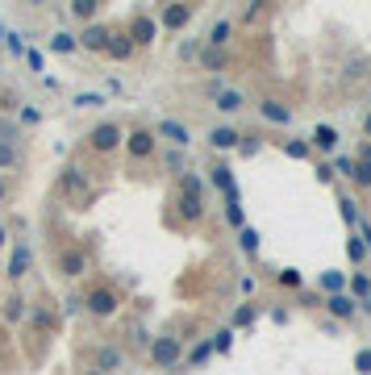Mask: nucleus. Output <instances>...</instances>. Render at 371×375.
I'll return each instance as SVG.
<instances>
[{
    "mask_svg": "<svg viewBox=\"0 0 371 375\" xmlns=\"http://www.w3.org/2000/svg\"><path fill=\"white\" fill-rule=\"evenodd\" d=\"M0 38H5V25H0Z\"/></svg>",
    "mask_w": 371,
    "mask_h": 375,
    "instance_id": "obj_53",
    "label": "nucleus"
},
{
    "mask_svg": "<svg viewBox=\"0 0 371 375\" xmlns=\"http://www.w3.org/2000/svg\"><path fill=\"white\" fill-rule=\"evenodd\" d=\"M25 59H29V67H34V71H42V67H46V55H42V50H25Z\"/></svg>",
    "mask_w": 371,
    "mask_h": 375,
    "instance_id": "obj_46",
    "label": "nucleus"
},
{
    "mask_svg": "<svg viewBox=\"0 0 371 375\" xmlns=\"http://www.w3.org/2000/svg\"><path fill=\"white\" fill-rule=\"evenodd\" d=\"M63 313H67V317L84 313V296H67V300H63Z\"/></svg>",
    "mask_w": 371,
    "mask_h": 375,
    "instance_id": "obj_42",
    "label": "nucleus"
},
{
    "mask_svg": "<svg viewBox=\"0 0 371 375\" xmlns=\"http://www.w3.org/2000/svg\"><path fill=\"white\" fill-rule=\"evenodd\" d=\"M359 309H367V313H371V296H367V300H359Z\"/></svg>",
    "mask_w": 371,
    "mask_h": 375,
    "instance_id": "obj_51",
    "label": "nucleus"
},
{
    "mask_svg": "<svg viewBox=\"0 0 371 375\" xmlns=\"http://www.w3.org/2000/svg\"><path fill=\"white\" fill-rule=\"evenodd\" d=\"M134 46H146V42H154V21L146 17V13H138V21H134Z\"/></svg>",
    "mask_w": 371,
    "mask_h": 375,
    "instance_id": "obj_22",
    "label": "nucleus"
},
{
    "mask_svg": "<svg viewBox=\"0 0 371 375\" xmlns=\"http://www.w3.org/2000/svg\"><path fill=\"white\" fill-rule=\"evenodd\" d=\"M238 150H242V154H254V150H259V138H254V134H242Z\"/></svg>",
    "mask_w": 371,
    "mask_h": 375,
    "instance_id": "obj_45",
    "label": "nucleus"
},
{
    "mask_svg": "<svg viewBox=\"0 0 371 375\" xmlns=\"http://www.w3.org/2000/svg\"><path fill=\"white\" fill-rule=\"evenodd\" d=\"M254 321V304H242L238 313H234V326H250Z\"/></svg>",
    "mask_w": 371,
    "mask_h": 375,
    "instance_id": "obj_41",
    "label": "nucleus"
},
{
    "mask_svg": "<svg viewBox=\"0 0 371 375\" xmlns=\"http://www.w3.org/2000/svg\"><path fill=\"white\" fill-rule=\"evenodd\" d=\"M117 367H121V350H117V346H100V354H96V371L109 375V371H117Z\"/></svg>",
    "mask_w": 371,
    "mask_h": 375,
    "instance_id": "obj_21",
    "label": "nucleus"
},
{
    "mask_svg": "<svg viewBox=\"0 0 371 375\" xmlns=\"http://www.w3.org/2000/svg\"><path fill=\"white\" fill-rule=\"evenodd\" d=\"M259 117L272 121V125H292V109H284L280 100H263L259 104Z\"/></svg>",
    "mask_w": 371,
    "mask_h": 375,
    "instance_id": "obj_11",
    "label": "nucleus"
},
{
    "mask_svg": "<svg viewBox=\"0 0 371 375\" xmlns=\"http://www.w3.org/2000/svg\"><path fill=\"white\" fill-rule=\"evenodd\" d=\"M322 288L334 296V292H346V271H326L322 276Z\"/></svg>",
    "mask_w": 371,
    "mask_h": 375,
    "instance_id": "obj_28",
    "label": "nucleus"
},
{
    "mask_svg": "<svg viewBox=\"0 0 371 375\" xmlns=\"http://www.w3.org/2000/svg\"><path fill=\"white\" fill-rule=\"evenodd\" d=\"M88 142H92V150H100V154H113V150L125 142V130H121L117 121H100V125H92Z\"/></svg>",
    "mask_w": 371,
    "mask_h": 375,
    "instance_id": "obj_1",
    "label": "nucleus"
},
{
    "mask_svg": "<svg viewBox=\"0 0 371 375\" xmlns=\"http://www.w3.org/2000/svg\"><path fill=\"white\" fill-rule=\"evenodd\" d=\"M276 280H280L284 288H300V284H304V276H300V271H292V267H284V271H280Z\"/></svg>",
    "mask_w": 371,
    "mask_h": 375,
    "instance_id": "obj_35",
    "label": "nucleus"
},
{
    "mask_svg": "<svg viewBox=\"0 0 371 375\" xmlns=\"http://www.w3.org/2000/svg\"><path fill=\"white\" fill-rule=\"evenodd\" d=\"M363 134H367V138H371V113H367V117H363Z\"/></svg>",
    "mask_w": 371,
    "mask_h": 375,
    "instance_id": "obj_50",
    "label": "nucleus"
},
{
    "mask_svg": "<svg viewBox=\"0 0 371 375\" xmlns=\"http://www.w3.org/2000/svg\"><path fill=\"white\" fill-rule=\"evenodd\" d=\"M176 217H180L184 226H196V221L204 217V200H200V196H176Z\"/></svg>",
    "mask_w": 371,
    "mask_h": 375,
    "instance_id": "obj_7",
    "label": "nucleus"
},
{
    "mask_svg": "<svg viewBox=\"0 0 371 375\" xmlns=\"http://www.w3.org/2000/svg\"><path fill=\"white\" fill-rule=\"evenodd\" d=\"M150 359H154V367H176L184 359L180 338H150Z\"/></svg>",
    "mask_w": 371,
    "mask_h": 375,
    "instance_id": "obj_3",
    "label": "nucleus"
},
{
    "mask_svg": "<svg viewBox=\"0 0 371 375\" xmlns=\"http://www.w3.org/2000/svg\"><path fill=\"white\" fill-rule=\"evenodd\" d=\"M238 142H242V134L230 130V125H217L213 134H208V146L213 150H238Z\"/></svg>",
    "mask_w": 371,
    "mask_h": 375,
    "instance_id": "obj_14",
    "label": "nucleus"
},
{
    "mask_svg": "<svg viewBox=\"0 0 371 375\" xmlns=\"http://www.w3.org/2000/svg\"><path fill=\"white\" fill-rule=\"evenodd\" d=\"M0 167H5V171L21 167V154H17V146H13V142H0Z\"/></svg>",
    "mask_w": 371,
    "mask_h": 375,
    "instance_id": "obj_25",
    "label": "nucleus"
},
{
    "mask_svg": "<svg viewBox=\"0 0 371 375\" xmlns=\"http://www.w3.org/2000/svg\"><path fill=\"white\" fill-rule=\"evenodd\" d=\"M80 46L84 50H104V46H109V29H104V25H88L80 34Z\"/></svg>",
    "mask_w": 371,
    "mask_h": 375,
    "instance_id": "obj_15",
    "label": "nucleus"
},
{
    "mask_svg": "<svg viewBox=\"0 0 371 375\" xmlns=\"http://www.w3.org/2000/svg\"><path fill=\"white\" fill-rule=\"evenodd\" d=\"M34 326L50 334V330H55V313H50V309H34Z\"/></svg>",
    "mask_w": 371,
    "mask_h": 375,
    "instance_id": "obj_33",
    "label": "nucleus"
},
{
    "mask_svg": "<svg viewBox=\"0 0 371 375\" xmlns=\"http://www.w3.org/2000/svg\"><path fill=\"white\" fill-rule=\"evenodd\" d=\"M50 50H55V55H71V50H80V34H71V29H59L55 38H50Z\"/></svg>",
    "mask_w": 371,
    "mask_h": 375,
    "instance_id": "obj_19",
    "label": "nucleus"
},
{
    "mask_svg": "<svg viewBox=\"0 0 371 375\" xmlns=\"http://www.w3.org/2000/svg\"><path fill=\"white\" fill-rule=\"evenodd\" d=\"M71 13H75L80 21H92V17H96V0H75Z\"/></svg>",
    "mask_w": 371,
    "mask_h": 375,
    "instance_id": "obj_32",
    "label": "nucleus"
},
{
    "mask_svg": "<svg viewBox=\"0 0 371 375\" xmlns=\"http://www.w3.org/2000/svg\"><path fill=\"white\" fill-rule=\"evenodd\" d=\"M355 371H359V375H371V346H363V350L355 354Z\"/></svg>",
    "mask_w": 371,
    "mask_h": 375,
    "instance_id": "obj_37",
    "label": "nucleus"
},
{
    "mask_svg": "<svg viewBox=\"0 0 371 375\" xmlns=\"http://www.w3.org/2000/svg\"><path fill=\"white\" fill-rule=\"evenodd\" d=\"M59 271H63L67 280H80V276H88V254H84L80 246H67V250L59 254Z\"/></svg>",
    "mask_w": 371,
    "mask_h": 375,
    "instance_id": "obj_5",
    "label": "nucleus"
},
{
    "mask_svg": "<svg viewBox=\"0 0 371 375\" xmlns=\"http://www.w3.org/2000/svg\"><path fill=\"white\" fill-rule=\"evenodd\" d=\"M84 375H104V371H84Z\"/></svg>",
    "mask_w": 371,
    "mask_h": 375,
    "instance_id": "obj_52",
    "label": "nucleus"
},
{
    "mask_svg": "<svg viewBox=\"0 0 371 375\" xmlns=\"http://www.w3.org/2000/svg\"><path fill=\"white\" fill-rule=\"evenodd\" d=\"M226 221H230L234 230H246V213H242V200H230V204H226Z\"/></svg>",
    "mask_w": 371,
    "mask_h": 375,
    "instance_id": "obj_29",
    "label": "nucleus"
},
{
    "mask_svg": "<svg viewBox=\"0 0 371 375\" xmlns=\"http://www.w3.org/2000/svg\"><path fill=\"white\" fill-rule=\"evenodd\" d=\"M63 188H75V192H84V188H88V176H84V167H67V171H63Z\"/></svg>",
    "mask_w": 371,
    "mask_h": 375,
    "instance_id": "obj_27",
    "label": "nucleus"
},
{
    "mask_svg": "<svg viewBox=\"0 0 371 375\" xmlns=\"http://www.w3.org/2000/svg\"><path fill=\"white\" fill-rule=\"evenodd\" d=\"M29 263H34L29 242H17V246H13V254H9V263H5V276H9V280H21V276L29 271Z\"/></svg>",
    "mask_w": 371,
    "mask_h": 375,
    "instance_id": "obj_6",
    "label": "nucleus"
},
{
    "mask_svg": "<svg viewBox=\"0 0 371 375\" xmlns=\"http://www.w3.org/2000/svg\"><path fill=\"white\" fill-rule=\"evenodd\" d=\"M5 242H9V226H0V250H5Z\"/></svg>",
    "mask_w": 371,
    "mask_h": 375,
    "instance_id": "obj_49",
    "label": "nucleus"
},
{
    "mask_svg": "<svg viewBox=\"0 0 371 375\" xmlns=\"http://www.w3.org/2000/svg\"><path fill=\"white\" fill-rule=\"evenodd\" d=\"M134 38L130 34H109V46H104V55H109V59H130L134 55Z\"/></svg>",
    "mask_w": 371,
    "mask_h": 375,
    "instance_id": "obj_13",
    "label": "nucleus"
},
{
    "mask_svg": "<svg viewBox=\"0 0 371 375\" xmlns=\"http://www.w3.org/2000/svg\"><path fill=\"white\" fill-rule=\"evenodd\" d=\"M84 309H88L92 317H113V313L121 309V300H117L113 288H104V284H100V288H92V292L84 296Z\"/></svg>",
    "mask_w": 371,
    "mask_h": 375,
    "instance_id": "obj_2",
    "label": "nucleus"
},
{
    "mask_svg": "<svg viewBox=\"0 0 371 375\" xmlns=\"http://www.w3.org/2000/svg\"><path fill=\"white\" fill-rule=\"evenodd\" d=\"M234 346V330H222V334H213V350H230Z\"/></svg>",
    "mask_w": 371,
    "mask_h": 375,
    "instance_id": "obj_40",
    "label": "nucleus"
},
{
    "mask_svg": "<svg viewBox=\"0 0 371 375\" xmlns=\"http://www.w3.org/2000/svg\"><path fill=\"white\" fill-rule=\"evenodd\" d=\"M284 154L288 158H309L313 146H309V138H292V142H284Z\"/></svg>",
    "mask_w": 371,
    "mask_h": 375,
    "instance_id": "obj_26",
    "label": "nucleus"
},
{
    "mask_svg": "<svg viewBox=\"0 0 371 375\" xmlns=\"http://www.w3.org/2000/svg\"><path fill=\"white\" fill-rule=\"evenodd\" d=\"M180 196H200V200H204V180H200L196 171H184V176H180Z\"/></svg>",
    "mask_w": 371,
    "mask_h": 375,
    "instance_id": "obj_23",
    "label": "nucleus"
},
{
    "mask_svg": "<svg viewBox=\"0 0 371 375\" xmlns=\"http://www.w3.org/2000/svg\"><path fill=\"white\" fill-rule=\"evenodd\" d=\"M338 204H342V217H346V221H359V213H355V196H342Z\"/></svg>",
    "mask_w": 371,
    "mask_h": 375,
    "instance_id": "obj_43",
    "label": "nucleus"
},
{
    "mask_svg": "<svg viewBox=\"0 0 371 375\" xmlns=\"http://www.w3.org/2000/svg\"><path fill=\"white\" fill-rule=\"evenodd\" d=\"M154 138L158 134H150V130H134V134H125V150L134 158H150L154 154Z\"/></svg>",
    "mask_w": 371,
    "mask_h": 375,
    "instance_id": "obj_8",
    "label": "nucleus"
},
{
    "mask_svg": "<svg viewBox=\"0 0 371 375\" xmlns=\"http://www.w3.org/2000/svg\"><path fill=\"white\" fill-rule=\"evenodd\" d=\"M238 242H242V250H246V254H254V250H259V234H254V230H238Z\"/></svg>",
    "mask_w": 371,
    "mask_h": 375,
    "instance_id": "obj_36",
    "label": "nucleus"
},
{
    "mask_svg": "<svg viewBox=\"0 0 371 375\" xmlns=\"http://www.w3.org/2000/svg\"><path fill=\"white\" fill-rule=\"evenodd\" d=\"M346 254H350V263H363V254H367L363 238H350V242H346Z\"/></svg>",
    "mask_w": 371,
    "mask_h": 375,
    "instance_id": "obj_38",
    "label": "nucleus"
},
{
    "mask_svg": "<svg viewBox=\"0 0 371 375\" xmlns=\"http://www.w3.org/2000/svg\"><path fill=\"white\" fill-rule=\"evenodd\" d=\"M5 42H9L13 55H25V46H21V38H17V34H5Z\"/></svg>",
    "mask_w": 371,
    "mask_h": 375,
    "instance_id": "obj_47",
    "label": "nucleus"
},
{
    "mask_svg": "<svg viewBox=\"0 0 371 375\" xmlns=\"http://www.w3.org/2000/svg\"><path fill=\"white\" fill-rule=\"evenodd\" d=\"M359 188H371V142L363 146V154L355 158V176H350Z\"/></svg>",
    "mask_w": 371,
    "mask_h": 375,
    "instance_id": "obj_16",
    "label": "nucleus"
},
{
    "mask_svg": "<svg viewBox=\"0 0 371 375\" xmlns=\"http://www.w3.org/2000/svg\"><path fill=\"white\" fill-rule=\"evenodd\" d=\"M334 171L350 180V176H355V158H350V154H338V163H334Z\"/></svg>",
    "mask_w": 371,
    "mask_h": 375,
    "instance_id": "obj_39",
    "label": "nucleus"
},
{
    "mask_svg": "<svg viewBox=\"0 0 371 375\" xmlns=\"http://www.w3.org/2000/svg\"><path fill=\"white\" fill-rule=\"evenodd\" d=\"M208 354H213V342H196V346L188 350V363H192V367H200Z\"/></svg>",
    "mask_w": 371,
    "mask_h": 375,
    "instance_id": "obj_31",
    "label": "nucleus"
},
{
    "mask_svg": "<svg viewBox=\"0 0 371 375\" xmlns=\"http://www.w3.org/2000/svg\"><path fill=\"white\" fill-rule=\"evenodd\" d=\"M230 38H234V21H217L213 29H208V42H204V46L226 50V46H230Z\"/></svg>",
    "mask_w": 371,
    "mask_h": 375,
    "instance_id": "obj_18",
    "label": "nucleus"
},
{
    "mask_svg": "<svg viewBox=\"0 0 371 375\" xmlns=\"http://www.w3.org/2000/svg\"><path fill=\"white\" fill-rule=\"evenodd\" d=\"M309 146H317V150H338V130L334 125H317Z\"/></svg>",
    "mask_w": 371,
    "mask_h": 375,
    "instance_id": "obj_20",
    "label": "nucleus"
},
{
    "mask_svg": "<svg viewBox=\"0 0 371 375\" xmlns=\"http://www.w3.org/2000/svg\"><path fill=\"white\" fill-rule=\"evenodd\" d=\"M326 309H330L338 321H350V317L359 313V300H355L350 292H334V296H326Z\"/></svg>",
    "mask_w": 371,
    "mask_h": 375,
    "instance_id": "obj_9",
    "label": "nucleus"
},
{
    "mask_svg": "<svg viewBox=\"0 0 371 375\" xmlns=\"http://www.w3.org/2000/svg\"><path fill=\"white\" fill-rule=\"evenodd\" d=\"M350 296H355V300H367V296H371V280H367L363 271H355V280H350Z\"/></svg>",
    "mask_w": 371,
    "mask_h": 375,
    "instance_id": "obj_30",
    "label": "nucleus"
},
{
    "mask_svg": "<svg viewBox=\"0 0 371 375\" xmlns=\"http://www.w3.org/2000/svg\"><path fill=\"white\" fill-rule=\"evenodd\" d=\"M5 200H9V184H5V180H0V204H5Z\"/></svg>",
    "mask_w": 371,
    "mask_h": 375,
    "instance_id": "obj_48",
    "label": "nucleus"
},
{
    "mask_svg": "<svg viewBox=\"0 0 371 375\" xmlns=\"http://www.w3.org/2000/svg\"><path fill=\"white\" fill-rule=\"evenodd\" d=\"M208 180H213V188L226 196V204H230V200H242V196H238V180H234V167H230V163H213V167H208Z\"/></svg>",
    "mask_w": 371,
    "mask_h": 375,
    "instance_id": "obj_4",
    "label": "nucleus"
},
{
    "mask_svg": "<svg viewBox=\"0 0 371 375\" xmlns=\"http://www.w3.org/2000/svg\"><path fill=\"white\" fill-rule=\"evenodd\" d=\"M158 21H163L167 29H184L192 21V5H167L163 13H158Z\"/></svg>",
    "mask_w": 371,
    "mask_h": 375,
    "instance_id": "obj_12",
    "label": "nucleus"
},
{
    "mask_svg": "<svg viewBox=\"0 0 371 375\" xmlns=\"http://www.w3.org/2000/svg\"><path fill=\"white\" fill-rule=\"evenodd\" d=\"M75 104H80V109H92V104H104V96H96V92H84V96H75Z\"/></svg>",
    "mask_w": 371,
    "mask_h": 375,
    "instance_id": "obj_44",
    "label": "nucleus"
},
{
    "mask_svg": "<svg viewBox=\"0 0 371 375\" xmlns=\"http://www.w3.org/2000/svg\"><path fill=\"white\" fill-rule=\"evenodd\" d=\"M200 67H204V71H222V67H226V50L204 46V50H200Z\"/></svg>",
    "mask_w": 371,
    "mask_h": 375,
    "instance_id": "obj_24",
    "label": "nucleus"
},
{
    "mask_svg": "<svg viewBox=\"0 0 371 375\" xmlns=\"http://www.w3.org/2000/svg\"><path fill=\"white\" fill-rule=\"evenodd\" d=\"M213 100H217V109H222V113H238L242 104H246V96H242L238 88H222V92H217Z\"/></svg>",
    "mask_w": 371,
    "mask_h": 375,
    "instance_id": "obj_17",
    "label": "nucleus"
},
{
    "mask_svg": "<svg viewBox=\"0 0 371 375\" xmlns=\"http://www.w3.org/2000/svg\"><path fill=\"white\" fill-rule=\"evenodd\" d=\"M5 317H9V321H21V317H25V300L9 296V300H5Z\"/></svg>",
    "mask_w": 371,
    "mask_h": 375,
    "instance_id": "obj_34",
    "label": "nucleus"
},
{
    "mask_svg": "<svg viewBox=\"0 0 371 375\" xmlns=\"http://www.w3.org/2000/svg\"><path fill=\"white\" fill-rule=\"evenodd\" d=\"M158 138H167V142H171L176 150H184V146L192 142V134H188V125H184V121H171V117H167L163 125H158Z\"/></svg>",
    "mask_w": 371,
    "mask_h": 375,
    "instance_id": "obj_10",
    "label": "nucleus"
}]
</instances>
